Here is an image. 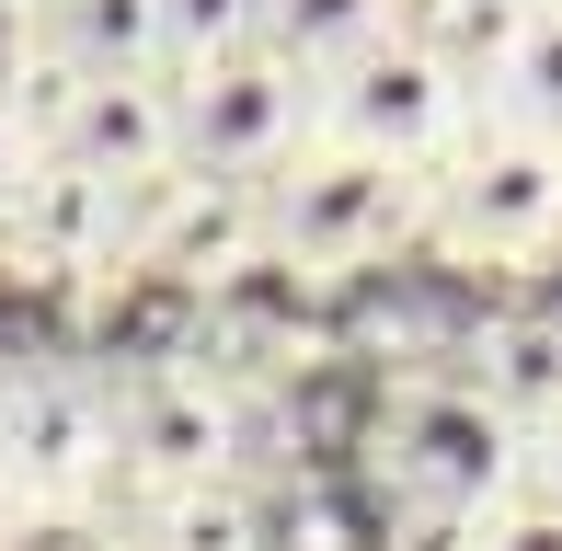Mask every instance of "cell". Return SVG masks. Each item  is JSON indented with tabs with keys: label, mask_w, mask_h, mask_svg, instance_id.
<instances>
[{
	"label": "cell",
	"mask_w": 562,
	"mask_h": 551,
	"mask_svg": "<svg viewBox=\"0 0 562 551\" xmlns=\"http://www.w3.org/2000/svg\"><path fill=\"white\" fill-rule=\"evenodd\" d=\"M425 254L448 265H540L562 254V138L482 127L425 172Z\"/></svg>",
	"instance_id": "5"
},
{
	"label": "cell",
	"mask_w": 562,
	"mask_h": 551,
	"mask_svg": "<svg viewBox=\"0 0 562 551\" xmlns=\"http://www.w3.org/2000/svg\"><path fill=\"white\" fill-rule=\"evenodd\" d=\"M35 46H46V0H0V92L35 69Z\"/></svg>",
	"instance_id": "18"
},
{
	"label": "cell",
	"mask_w": 562,
	"mask_h": 551,
	"mask_svg": "<svg viewBox=\"0 0 562 551\" xmlns=\"http://www.w3.org/2000/svg\"><path fill=\"white\" fill-rule=\"evenodd\" d=\"M46 46H58L81 81L161 69V0H46Z\"/></svg>",
	"instance_id": "13"
},
{
	"label": "cell",
	"mask_w": 562,
	"mask_h": 551,
	"mask_svg": "<svg viewBox=\"0 0 562 551\" xmlns=\"http://www.w3.org/2000/svg\"><path fill=\"white\" fill-rule=\"evenodd\" d=\"M46 161L92 172V184L138 195L172 172V69H126V81H81V104H69V127Z\"/></svg>",
	"instance_id": "10"
},
{
	"label": "cell",
	"mask_w": 562,
	"mask_h": 551,
	"mask_svg": "<svg viewBox=\"0 0 562 551\" xmlns=\"http://www.w3.org/2000/svg\"><path fill=\"white\" fill-rule=\"evenodd\" d=\"M265 35V0H161V69H207Z\"/></svg>",
	"instance_id": "16"
},
{
	"label": "cell",
	"mask_w": 562,
	"mask_h": 551,
	"mask_svg": "<svg viewBox=\"0 0 562 551\" xmlns=\"http://www.w3.org/2000/svg\"><path fill=\"white\" fill-rule=\"evenodd\" d=\"M471 551H562V506L551 494H517V506H494L471 529Z\"/></svg>",
	"instance_id": "17"
},
{
	"label": "cell",
	"mask_w": 562,
	"mask_h": 551,
	"mask_svg": "<svg viewBox=\"0 0 562 551\" xmlns=\"http://www.w3.org/2000/svg\"><path fill=\"white\" fill-rule=\"evenodd\" d=\"M448 368L517 425V437H551L562 425V311H494Z\"/></svg>",
	"instance_id": "11"
},
{
	"label": "cell",
	"mask_w": 562,
	"mask_h": 551,
	"mask_svg": "<svg viewBox=\"0 0 562 551\" xmlns=\"http://www.w3.org/2000/svg\"><path fill=\"white\" fill-rule=\"evenodd\" d=\"M368 460H379V494H391V551H471L482 517L528 494V437L459 368L391 380Z\"/></svg>",
	"instance_id": "1"
},
{
	"label": "cell",
	"mask_w": 562,
	"mask_h": 551,
	"mask_svg": "<svg viewBox=\"0 0 562 551\" xmlns=\"http://www.w3.org/2000/svg\"><path fill=\"white\" fill-rule=\"evenodd\" d=\"M311 138L322 149H356V161H391V172H437L459 138H471V92L425 58L414 35H379L368 58H345L334 81L311 92Z\"/></svg>",
	"instance_id": "8"
},
{
	"label": "cell",
	"mask_w": 562,
	"mask_h": 551,
	"mask_svg": "<svg viewBox=\"0 0 562 551\" xmlns=\"http://www.w3.org/2000/svg\"><path fill=\"white\" fill-rule=\"evenodd\" d=\"M528 494H551V506H562V425H551V437H528Z\"/></svg>",
	"instance_id": "20"
},
{
	"label": "cell",
	"mask_w": 562,
	"mask_h": 551,
	"mask_svg": "<svg viewBox=\"0 0 562 551\" xmlns=\"http://www.w3.org/2000/svg\"><path fill=\"white\" fill-rule=\"evenodd\" d=\"M115 506V380L0 368V529H81Z\"/></svg>",
	"instance_id": "2"
},
{
	"label": "cell",
	"mask_w": 562,
	"mask_h": 551,
	"mask_svg": "<svg viewBox=\"0 0 562 551\" xmlns=\"http://www.w3.org/2000/svg\"><path fill=\"white\" fill-rule=\"evenodd\" d=\"M138 551H276V517H265V483H195V494H161V506H126Z\"/></svg>",
	"instance_id": "12"
},
{
	"label": "cell",
	"mask_w": 562,
	"mask_h": 551,
	"mask_svg": "<svg viewBox=\"0 0 562 551\" xmlns=\"http://www.w3.org/2000/svg\"><path fill=\"white\" fill-rule=\"evenodd\" d=\"M0 276H23V288H126V195L69 161H35L0 195Z\"/></svg>",
	"instance_id": "9"
},
{
	"label": "cell",
	"mask_w": 562,
	"mask_h": 551,
	"mask_svg": "<svg viewBox=\"0 0 562 551\" xmlns=\"http://www.w3.org/2000/svg\"><path fill=\"white\" fill-rule=\"evenodd\" d=\"M482 127H517V138H562V0L517 23L505 69L482 81Z\"/></svg>",
	"instance_id": "15"
},
{
	"label": "cell",
	"mask_w": 562,
	"mask_h": 551,
	"mask_svg": "<svg viewBox=\"0 0 562 551\" xmlns=\"http://www.w3.org/2000/svg\"><path fill=\"white\" fill-rule=\"evenodd\" d=\"M311 81L276 46H229L207 69H172V172L207 184H276L311 149Z\"/></svg>",
	"instance_id": "6"
},
{
	"label": "cell",
	"mask_w": 562,
	"mask_h": 551,
	"mask_svg": "<svg viewBox=\"0 0 562 551\" xmlns=\"http://www.w3.org/2000/svg\"><path fill=\"white\" fill-rule=\"evenodd\" d=\"M379 35H391V0H265V35L252 46H276V58L322 92L345 58H368Z\"/></svg>",
	"instance_id": "14"
},
{
	"label": "cell",
	"mask_w": 562,
	"mask_h": 551,
	"mask_svg": "<svg viewBox=\"0 0 562 551\" xmlns=\"http://www.w3.org/2000/svg\"><path fill=\"white\" fill-rule=\"evenodd\" d=\"M35 161H46V149L23 138V115H12V92H0V195H12V184H23V172H35Z\"/></svg>",
	"instance_id": "19"
},
{
	"label": "cell",
	"mask_w": 562,
	"mask_h": 551,
	"mask_svg": "<svg viewBox=\"0 0 562 551\" xmlns=\"http://www.w3.org/2000/svg\"><path fill=\"white\" fill-rule=\"evenodd\" d=\"M252 471V403L195 357H149L115 380V506H161Z\"/></svg>",
	"instance_id": "4"
},
{
	"label": "cell",
	"mask_w": 562,
	"mask_h": 551,
	"mask_svg": "<svg viewBox=\"0 0 562 551\" xmlns=\"http://www.w3.org/2000/svg\"><path fill=\"white\" fill-rule=\"evenodd\" d=\"M126 276L138 288H184V299H229L252 276H276L265 184H207V172L138 184L126 195Z\"/></svg>",
	"instance_id": "7"
},
{
	"label": "cell",
	"mask_w": 562,
	"mask_h": 551,
	"mask_svg": "<svg viewBox=\"0 0 562 551\" xmlns=\"http://www.w3.org/2000/svg\"><path fill=\"white\" fill-rule=\"evenodd\" d=\"M528 12H540V0H528Z\"/></svg>",
	"instance_id": "21"
},
{
	"label": "cell",
	"mask_w": 562,
	"mask_h": 551,
	"mask_svg": "<svg viewBox=\"0 0 562 551\" xmlns=\"http://www.w3.org/2000/svg\"><path fill=\"white\" fill-rule=\"evenodd\" d=\"M265 230H276V276H311V288H345V276L425 254V172L356 161V149H299L265 184Z\"/></svg>",
	"instance_id": "3"
}]
</instances>
